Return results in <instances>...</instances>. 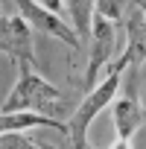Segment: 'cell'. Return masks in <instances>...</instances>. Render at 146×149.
I'll return each mask as SVG.
<instances>
[{
    "mask_svg": "<svg viewBox=\"0 0 146 149\" xmlns=\"http://www.w3.org/2000/svg\"><path fill=\"white\" fill-rule=\"evenodd\" d=\"M0 53H6L18 67L29 64L35 67V53H32V26L21 15H6L0 21Z\"/></svg>",
    "mask_w": 146,
    "mask_h": 149,
    "instance_id": "obj_5",
    "label": "cell"
},
{
    "mask_svg": "<svg viewBox=\"0 0 146 149\" xmlns=\"http://www.w3.org/2000/svg\"><path fill=\"white\" fill-rule=\"evenodd\" d=\"M134 9H140V12L146 15V0H134Z\"/></svg>",
    "mask_w": 146,
    "mask_h": 149,
    "instance_id": "obj_12",
    "label": "cell"
},
{
    "mask_svg": "<svg viewBox=\"0 0 146 149\" xmlns=\"http://www.w3.org/2000/svg\"><path fill=\"white\" fill-rule=\"evenodd\" d=\"M0 149H41V143L26 137L24 132H3L0 134Z\"/></svg>",
    "mask_w": 146,
    "mask_h": 149,
    "instance_id": "obj_10",
    "label": "cell"
},
{
    "mask_svg": "<svg viewBox=\"0 0 146 149\" xmlns=\"http://www.w3.org/2000/svg\"><path fill=\"white\" fill-rule=\"evenodd\" d=\"M3 18H6V15H3V3H0V21H3Z\"/></svg>",
    "mask_w": 146,
    "mask_h": 149,
    "instance_id": "obj_14",
    "label": "cell"
},
{
    "mask_svg": "<svg viewBox=\"0 0 146 149\" xmlns=\"http://www.w3.org/2000/svg\"><path fill=\"white\" fill-rule=\"evenodd\" d=\"M61 91L53 88L47 79H41L29 64L18 67V82L12 88V94L3 102V114H15V111H32V114H50L53 108H61Z\"/></svg>",
    "mask_w": 146,
    "mask_h": 149,
    "instance_id": "obj_1",
    "label": "cell"
},
{
    "mask_svg": "<svg viewBox=\"0 0 146 149\" xmlns=\"http://www.w3.org/2000/svg\"><path fill=\"white\" fill-rule=\"evenodd\" d=\"M137 76L140 70L137 67H129V76H126V91L114 97L111 102V120H114V132L120 140H131L143 123H146V111L137 100Z\"/></svg>",
    "mask_w": 146,
    "mask_h": 149,
    "instance_id": "obj_3",
    "label": "cell"
},
{
    "mask_svg": "<svg viewBox=\"0 0 146 149\" xmlns=\"http://www.w3.org/2000/svg\"><path fill=\"white\" fill-rule=\"evenodd\" d=\"M64 6L73 18V29L82 41L91 38V26H94V15H97V0H64Z\"/></svg>",
    "mask_w": 146,
    "mask_h": 149,
    "instance_id": "obj_8",
    "label": "cell"
},
{
    "mask_svg": "<svg viewBox=\"0 0 146 149\" xmlns=\"http://www.w3.org/2000/svg\"><path fill=\"white\" fill-rule=\"evenodd\" d=\"M146 61V15L140 9L129 12L126 15V50L123 56L111 64V70H129V67H137Z\"/></svg>",
    "mask_w": 146,
    "mask_h": 149,
    "instance_id": "obj_7",
    "label": "cell"
},
{
    "mask_svg": "<svg viewBox=\"0 0 146 149\" xmlns=\"http://www.w3.org/2000/svg\"><path fill=\"white\" fill-rule=\"evenodd\" d=\"M38 3H41L44 9L56 12V15H61V9H64V3H61V0H38Z\"/></svg>",
    "mask_w": 146,
    "mask_h": 149,
    "instance_id": "obj_11",
    "label": "cell"
},
{
    "mask_svg": "<svg viewBox=\"0 0 146 149\" xmlns=\"http://www.w3.org/2000/svg\"><path fill=\"white\" fill-rule=\"evenodd\" d=\"M120 79H123L120 70H108L105 79L97 82V88L88 91V97L76 105V111H73V117L67 123V137H70V143L76 146V149H88V129H91L94 117L105 105H111L114 97L120 94Z\"/></svg>",
    "mask_w": 146,
    "mask_h": 149,
    "instance_id": "obj_2",
    "label": "cell"
},
{
    "mask_svg": "<svg viewBox=\"0 0 146 149\" xmlns=\"http://www.w3.org/2000/svg\"><path fill=\"white\" fill-rule=\"evenodd\" d=\"M41 149H58V146H47V143H41Z\"/></svg>",
    "mask_w": 146,
    "mask_h": 149,
    "instance_id": "obj_13",
    "label": "cell"
},
{
    "mask_svg": "<svg viewBox=\"0 0 146 149\" xmlns=\"http://www.w3.org/2000/svg\"><path fill=\"white\" fill-rule=\"evenodd\" d=\"M97 15H102L120 26V24H126V15H129V0H97Z\"/></svg>",
    "mask_w": 146,
    "mask_h": 149,
    "instance_id": "obj_9",
    "label": "cell"
},
{
    "mask_svg": "<svg viewBox=\"0 0 146 149\" xmlns=\"http://www.w3.org/2000/svg\"><path fill=\"white\" fill-rule=\"evenodd\" d=\"M12 3H15L18 15H21L32 29H41V32H47V35H53V38L70 44V47H79V44H82V38L76 35V29H70V26L61 21V15L44 9L38 0H12Z\"/></svg>",
    "mask_w": 146,
    "mask_h": 149,
    "instance_id": "obj_6",
    "label": "cell"
},
{
    "mask_svg": "<svg viewBox=\"0 0 146 149\" xmlns=\"http://www.w3.org/2000/svg\"><path fill=\"white\" fill-rule=\"evenodd\" d=\"M117 47V24H111L102 15H94V26H91V53H88V70H85V79L82 85L88 91L97 88L99 82V70L111 61Z\"/></svg>",
    "mask_w": 146,
    "mask_h": 149,
    "instance_id": "obj_4",
    "label": "cell"
}]
</instances>
